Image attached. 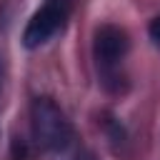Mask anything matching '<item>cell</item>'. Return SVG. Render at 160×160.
<instances>
[{
    "label": "cell",
    "mask_w": 160,
    "mask_h": 160,
    "mask_svg": "<svg viewBox=\"0 0 160 160\" xmlns=\"http://www.w3.org/2000/svg\"><path fill=\"white\" fill-rule=\"evenodd\" d=\"M30 125H32L35 142L48 152H62L72 142V125H70L65 110L50 98L32 100Z\"/></svg>",
    "instance_id": "cell-1"
},
{
    "label": "cell",
    "mask_w": 160,
    "mask_h": 160,
    "mask_svg": "<svg viewBox=\"0 0 160 160\" xmlns=\"http://www.w3.org/2000/svg\"><path fill=\"white\" fill-rule=\"evenodd\" d=\"M68 0H45L35 15L30 18V22L25 25V32H22V45L35 50L40 45H45L58 30H62L65 20H68Z\"/></svg>",
    "instance_id": "cell-2"
},
{
    "label": "cell",
    "mask_w": 160,
    "mask_h": 160,
    "mask_svg": "<svg viewBox=\"0 0 160 160\" xmlns=\"http://www.w3.org/2000/svg\"><path fill=\"white\" fill-rule=\"evenodd\" d=\"M130 50V38L122 28L118 25H100L95 30V40H92V52L98 65L102 68H115Z\"/></svg>",
    "instance_id": "cell-3"
},
{
    "label": "cell",
    "mask_w": 160,
    "mask_h": 160,
    "mask_svg": "<svg viewBox=\"0 0 160 160\" xmlns=\"http://www.w3.org/2000/svg\"><path fill=\"white\" fill-rule=\"evenodd\" d=\"M148 32H150V40H152L155 45H160V18H155V20L150 22Z\"/></svg>",
    "instance_id": "cell-4"
},
{
    "label": "cell",
    "mask_w": 160,
    "mask_h": 160,
    "mask_svg": "<svg viewBox=\"0 0 160 160\" xmlns=\"http://www.w3.org/2000/svg\"><path fill=\"white\" fill-rule=\"evenodd\" d=\"M2 78H5V65H2V58H0V85H2Z\"/></svg>",
    "instance_id": "cell-5"
}]
</instances>
